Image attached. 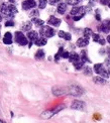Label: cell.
<instances>
[{"label": "cell", "mask_w": 110, "mask_h": 123, "mask_svg": "<svg viewBox=\"0 0 110 123\" xmlns=\"http://www.w3.org/2000/svg\"><path fill=\"white\" fill-rule=\"evenodd\" d=\"M68 92H69V94H71L72 96H75V97H80V96H82L84 94V90L81 88L80 86H78V85H72V86H70Z\"/></svg>", "instance_id": "6da1fadb"}, {"label": "cell", "mask_w": 110, "mask_h": 123, "mask_svg": "<svg viewBox=\"0 0 110 123\" xmlns=\"http://www.w3.org/2000/svg\"><path fill=\"white\" fill-rule=\"evenodd\" d=\"M39 33L43 37H48L49 38V37H53L55 35V30L50 26H44L43 25L41 28H40Z\"/></svg>", "instance_id": "7a4b0ae2"}, {"label": "cell", "mask_w": 110, "mask_h": 123, "mask_svg": "<svg viewBox=\"0 0 110 123\" xmlns=\"http://www.w3.org/2000/svg\"><path fill=\"white\" fill-rule=\"evenodd\" d=\"M94 70H95V72L98 75H100L103 78H108L109 77V73L103 68V65H101V64L94 65Z\"/></svg>", "instance_id": "3957f363"}, {"label": "cell", "mask_w": 110, "mask_h": 123, "mask_svg": "<svg viewBox=\"0 0 110 123\" xmlns=\"http://www.w3.org/2000/svg\"><path fill=\"white\" fill-rule=\"evenodd\" d=\"M15 40L16 43L20 45H26L28 43L27 38L24 37V34L21 31H16L15 32Z\"/></svg>", "instance_id": "277c9868"}, {"label": "cell", "mask_w": 110, "mask_h": 123, "mask_svg": "<svg viewBox=\"0 0 110 123\" xmlns=\"http://www.w3.org/2000/svg\"><path fill=\"white\" fill-rule=\"evenodd\" d=\"M85 12V8L83 6H74L71 10V15L72 16H76V15H84Z\"/></svg>", "instance_id": "5b68a950"}, {"label": "cell", "mask_w": 110, "mask_h": 123, "mask_svg": "<svg viewBox=\"0 0 110 123\" xmlns=\"http://www.w3.org/2000/svg\"><path fill=\"white\" fill-rule=\"evenodd\" d=\"M63 108H64V106H59V107H57V108H55L54 110H49V111H46V112H45V113L41 115L43 117H45V118H51L52 116H53L54 114H56V113H58L60 110H62Z\"/></svg>", "instance_id": "8992f818"}, {"label": "cell", "mask_w": 110, "mask_h": 123, "mask_svg": "<svg viewBox=\"0 0 110 123\" xmlns=\"http://www.w3.org/2000/svg\"><path fill=\"white\" fill-rule=\"evenodd\" d=\"M36 6V3L34 0H25L22 2V8L24 10H28L31 8H34Z\"/></svg>", "instance_id": "52a82bcc"}, {"label": "cell", "mask_w": 110, "mask_h": 123, "mask_svg": "<svg viewBox=\"0 0 110 123\" xmlns=\"http://www.w3.org/2000/svg\"><path fill=\"white\" fill-rule=\"evenodd\" d=\"M98 29L103 32L110 31V20H105V21L102 22L100 25H98Z\"/></svg>", "instance_id": "ba28073f"}, {"label": "cell", "mask_w": 110, "mask_h": 123, "mask_svg": "<svg viewBox=\"0 0 110 123\" xmlns=\"http://www.w3.org/2000/svg\"><path fill=\"white\" fill-rule=\"evenodd\" d=\"M71 108L72 109H75V110H84V108H85V103L82 101H74L71 105Z\"/></svg>", "instance_id": "9c48e42d"}, {"label": "cell", "mask_w": 110, "mask_h": 123, "mask_svg": "<svg viewBox=\"0 0 110 123\" xmlns=\"http://www.w3.org/2000/svg\"><path fill=\"white\" fill-rule=\"evenodd\" d=\"M0 13L3 14L4 16H6V17H12V16H13V15L9 12L7 4H5V3H3V4L1 5V7H0Z\"/></svg>", "instance_id": "30bf717a"}, {"label": "cell", "mask_w": 110, "mask_h": 123, "mask_svg": "<svg viewBox=\"0 0 110 123\" xmlns=\"http://www.w3.org/2000/svg\"><path fill=\"white\" fill-rule=\"evenodd\" d=\"M61 19H59V18H57V17H55V16H51L50 18H49V20H48V23L49 24H51V25H53V26H59V25L61 24Z\"/></svg>", "instance_id": "8fae6325"}, {"label": "cell", "mask_w": 110, "mask_h": 123, "mask_svg": "<svg viewBox=\"0 0 110 123\" xmlns=\"http://www.w3.org/2000/svg\"><path fill=\"white\" fill-rule=\"evenodd\" d=\"M89 44V38L86 37H81L77 40V45L79 48H84V47H87Z\"/></svg>", "instance_id": "7c38bea8"}, {"label": "cell", "mask_w": 110, "mask_h": 123, "mask_svg": "<svg viewBox=\"0 0 110 123\" xmlns=\"http://www.w3.org/2000/svg\"><path fill=\"white\" fill-rule=\"evenodd\" d=\"M67 93V91L60 88V87H55V88L53 89V94L56 95V96H62Z\"/></svg>", "instance_id": "4fadbf2b"}, {"label": "cell", "mask_w": 110, "mask_h": 123, "mask_svg": "<svg viewBox=\"0 0 110 123\" xmlns=\"http://www.w3.org/2000/svg\"><path fill=\"white\" fill-rule=\"evenodd\" d=\"M3 43L5 44H11L12 43V34L10 33V32H6V33L4 34Z\"/></svg>", "instance_id": "5bb4252c"}, {"label": "cell", "mask_w": 110, "mask_h": 123, "mask_svg": "<svg viewBox=\"0 0 110 123\" xmlns=\"http://www.w3.org/2000/svg\"><path fill=\"white\" fill-rule=\"evenodd\" d=\"M33 43H35V45H38V47H44V45L46 44L48 42H46V39L45 37H38Z\"/></svg>", "instance_id": "9a60e30c"}, {"label": "cell", "mask_w": 110, "mask_h": 123, "mask_svg": "<svg viewBox=\"0 0 110 123\" xmlns=\"http://www.w3.org/2000/svg\"><path fill=\"white\" fill-rule=\"evenodd\" d=\"M59 37L61 38H64L65 40H71V38H72V35L69 32H65V31H63V30H60L59 31Z\"/></svg>", "instance_id": "2e32d148"}, {"label": "cell", "mask_w": 110, "mask_h": 123, "mask_svg": "<svg viewBox=\"0 0 110 123\" xmlns=\"http://www.w3.org/2000/svg\"><path fill=\"white\" fill-rule=\"evenodd\" d=\"M38 37H39L38 32H36V31H33V30H32V31H29V32L27 33V38L30 40L31 43H33Z\"/></svg>", "instance_id": "e0dca14e"}, {"label": "cell", "mask_w": 110, "mask_h": 123, "mask_svg": "<svg viewBox=\"0 0 110 123\" xmlns=\"http://www.w3.org/2000/svg\"><path fill=\"white\" fill-rule=\"evenodd\" d=\"M57 10H58V12H59L60 14H64L66 12V10H67V4L61 2L59 5H58V9Z\"/></svg>", "instance_id": "ac0fdd59"}, {"label": "cell", "mask_w": 110, "mask_h": 123, "mask_svg": "<svg viewBox=\"0 0 110 123\" xmlns=\"http://www.w3.org/2000/svg\"><path fill=\"white\" fill-rule=\"evenodd\" d=\"M68 59L70 60L71 63H75V62L80 60V57H79V55H78V54L72 53V54H70V55H69V58H68Z\"/></svg>", "instance_id": "d6986e66"}, {"label": "cell", "mask_w": 110, "mask_h": 123, "mask_svg": "<svg viewBox=\"0 0 110 123\" xmlns=\"http://www.w3.org/2000/svg\"><path fill=\"white\" fill-rule=\"evenodd\" d=\"M32 22L34 23V25H36V26H39V27H41V26H43V25L45 24L44 20L39 19V18H36V17H34V18L32 19Z\"/></svg>", "instance_id": "ffe728a7"}, {"label": "cell", "mask_w": 110, "mask_h": 123, "mask_svg": "<svg viewBox=\"0 0 110 123\" xmlns=\"http://www.w3.org/2000/svg\"><path fill=\"white\" fill-rule=\"evenodd\" d=\"M93 81H94V83H96V84H105L106 83V81L103 77H95V78H93Z\"/></svg>", "instance_id": "44dd1931"}, {"label": "cell", "mask_w": 110, "mask_h": 123, "mask_svg": "<svg viewBox=\"0 0 110 123\" xmlns=\"http://www.w3.org/2000/svg\"><path fill=\"white\" fill-rule=\"evenodd\" d=\"M45 58V52L43 49H39L38 52L35 53V59L36 60H43Z\"/></svg>", "instance_id": "7402d4cb"}, {"label": "cell", "mask_w": 110, "mask_h": 123, "mask_svg": "<svg viewBox=\"0 0 110 123\" xmlns=\"http://www.w3.org/2000/svg\"><path fill=\"white\" fill-rule=\"evenodd\" d=\"M7 6H8V10H9V12L11 13L12 15H14L15 13H17V9H16V7H15L13 4H9V5H7Z\"/></svg>", "instance_id": "603a6c76"}, {"label": "cell", "mask_w": 110, "mask_h": 123, "mask_svg": "<svg viewBox=\"0 0 110 123\" xmlns=\"http://www.w3.org/2000/svg\"><path fill=\"white\" fill-rule=\"evenodd\" d=\"M92 35V30H91V28H89V27H87V28H85L84 29V37H86V38H89Z\"/></svg>", "instance_id": "cb8c5ba5"}, {"label": "cell", "mask_w": 110, "mask_h": 123, "mask_svg": "<svg viewBox=\"0 0 110 123\" xmlns=\"http://www.w3.org/2000/svg\"><path fill=\"white\" fill-rule=\"evenodd\" d=\"M31 22L30 21H26V22H24V24L22 25V30H25V31H28V30H30L31 28Z\"/></svg>", "instance_id": "d4e9b609"}, {"label": "cell", "mask_w": 110, "mask_h": 123, "mask_svg": "<svg viewBox=\"0 0 110 123\" xmlns=\"http://www.w3.org/2000/svg\"><path fill=\"white\" fill-rule=\"evenodd\" d=\"M73 64H74V67H75L77 70H80V69H82L84 62H82V61H77V62H75V63H73Z\"/></svg>", "instance_id": "484cf974"}, {"label": "cell", "mask_w": 110, "mask_h": 123, "mask_svg": "<svg viewBox=\"0 0 110 123\" xmlns=\"http://www.w3.org/2000/svg\"><path fill=\"white\" fill-rule=\"evenodd\" d=\"M81 61L84 62V63H85V62H89V59L87 57V53L84 52V50L81 52Z\"/></svg>", "instance_id": "4316f807"}, {"label": "cell", "mask_w": 110, "mask_h": 123, "mask_svg": "<svg viewBox=\"0 0 110 123\" xmlns=\"http://www.w3.org/2000/svg\"><path fill=\"white\" fill-rule=\"evenodd\" d=\"M46 3H48L46 0H39V7L40 9H45V6H46Z\"/></svg>", "instance_id": "83f0119b"}, {"label": "cell", "mask_w": 110, "mask_h": 123, "mask_svg": "<svg viewBox=\"0 0 110 123\" xmlns=\"http://www.w3.org/2000/svg\"><path fill=\"white\" fill-rule=\"evenodd\" d=\"M63 50H64V49H63V48H60L59 52H58L57 55H55V61H56V62H58V61H59V59L61 58V55H62V53H63Z\"/></svg>", "instance_id": "f1b7e54d"}, {"label": "cell", "mask_w": 110, "mask_h": 123, "mask_svg": "<svg viewBox=\"0 0 110 123\" xmlns=\"http://www.w3.org/2000/svg\"><path fill=\"white\" fill-rule=\"evenodd\" d=\"M93 71L90 67H85V70H84V74L85 75H92Z\"/></svg>", "instance_id": "f546056e"}, {"label": "cell", "mask_w": 110, "mask_h": 123, "mask_svg": "<svg viewBox=\"0 0 110 123\" xmlns=\"http://www.w3.org/2000/svg\"><path fill=\"white\" fill-rule=\"evenodd\" d=\"M81 0H66V2L70 5H77Z\"/></svg>", "instance_id": "4dcf8cb0"}, {"label": "cell", "mask_w": 110, "mask_h": 123, "mask_svg": "<svg viewBox=\"0 0 110 123\" xmlns=\"http://www.w3.org/2000/svg\"><path fill=\"white\" fill-rule=\"evenodd\" d=\"M30 16L31 17H33V16H39V10H36V9H34V10H32V11L30 12Z\"/></svg>", "instance_id": "1f68e13d"}, {"label": "cell", "mask_w": 110, "mask_h": 123, "mask_svg": "<svg viewBox=\"0 0 110 123\" xmlns=\"http://www.w3.org/2000/svg\"><path fill=\"white\" fill-rule=\"evenodd\" d=\"M91 37H93V40H94V42H97V43H98V40L100 39V37H99V34H97V33H92Z\"/></svg>", "instance_id": "d6a6232c"}, {"label": "cell", "mask_w": 110, "mask_h": 123, "mask_svg": "<svg viewBox=\"0 0 110 123\" xmlns=\"http://www.w3.org/2000/svg\"><path fill=\"white\" fill-rule=\"evenodd\" d=\"M69 55H70L69 53H68V52H64V50H63V53H62V55H61V57H62V58H64V59H68V58H69Z\"/></svg>", "instance_id": "836d02e7"}, {"label": "cell", "mask_w": 110, "mask_h": 123, "mask_svg": "<svg viewBox=\"0 0 110 123\" xmlns=\"http://www.w3.org/2000/svg\"><path fill=\"white\" fill-rule=\"evenodd\" d=\"M5 25H6V26H13L14 22L12 20H8V21H6V23H5Z\"/></svg>", "instance_id": "e575fe53"}, {"label": "cell", "mask_w": 110, "mask_h": 123, "mask_svg": "<svg viewBox=\"0 0 110 123\" xmlns=\"http://www.w3.org/2000/svg\"><path fill=\"white\" fill-rule=\"evenodd\" d=\"M49 2L51 5H55V4H58L60 2V0H49Z\"/></svg>", "instance_id": "d590c367"}, {"label": "cell", "mask_w": 110, "mask_h": 123, "mask_svg": "<svg viewBox=\"0 0 110 123\" xmlns=\"http://www.w3.org/2000/svg\"><path fill=\"white\" fill-rule=\"evenodd\" d=\"M83 16H84V15H76V16H73V19H74L75 21H77V20L81 19V18H82Z\"/></svg>", "instance_id": "8d00e7d4"}, {"label": "cell", "mask_w": 110, "mask_h": 123, "mask_svg": "<svg viewBox=\"0 0 110 123\" xmlns=\"http://www.w3.org/2000/svg\"><path fill=\"white\" fill-rule=\"evenodd\" d=\"M100 2H101V4H103V5H108L109 2H110V0H100Z\"/></svg>", "instance_id": "74e56055"}, {"label": "cell", "mask_w": 110, "mask_h": 123, "mask_svg": "<svg viewBox=\"0 0 110 123\" xmlns=\"http://www.w3.org/2000/svg\"><path fill=\"white\" fill-rule=\"evenodd\" d=\"M98 43L100 44H102V45H104V44H105V39H103L102 37H100V39L98 40Z\"/></svg>", "instance_id": "f35d334b"}, {"label": "cell", "mask_w": 110, "mask_h": 123, "mask_svg": "<svg viewBox=\"0 0 110 123\" xmlns=\"http://www.w3.org/2000/svg\"><path fill=\"white\" fill-rule=\"evenodd\" d=\"M107 42L110 43V35H108V37H107Z\"/></svg>", "instance_id": "ab89813d"}, {"label": "cell", "mask_w": 110, "mask_h": 123, "mask_svg": "<svg viewBox=\"0 0 110 123\" xmlns=\"http://www.w3.org/2000/svg\"><path fill=\"white\" fill-rule=\"evenodd\" d=\"M108 55H109V59H110V48L108 49Z\"/></svg>", "instance_id": "60d3db41"}, {"label": "cell", "mask_w": 110, "mask_h": 123, "mask_svg": "<svg viewBox=\"0 0 110 123\" xmlns=\"http://www.w3.org/2000/svg\"><path fill=\"white\" fill-rule=\"evenodd\" d=\"M2 20V15H1V13H0V21Z\"/></svg>", "instance_id": "b9f144b4"}, {"label": "cell", "mask_w": 110, "mask_h": 123, "mask_svg": "<svg viewBox=\"0 0 110 123\" xmlns=\"http://www.w3.org/2000/svg\"><path fill=\"white\" fill-rule=\"evenodd\" d=\"M109 8H110V2H109Z\"/></svg>", "instance_id": "7bdbcfd3"}, {"label": "cell", "mask_w": 110, "mask_h": 123, "mask_svg": "<svg viewBox=\"0 0 110 123\" xmlns=\"http://www.w3.org/2000/svg\"><path fill=\"white\" fill-rule=\"evenodd\" d=\"M0 27H1V25H0Z\"/></svg>", "instance_id": "ee69618b"}]
</instances>
